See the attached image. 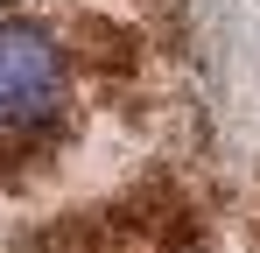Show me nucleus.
<instances>
[{
  "label": "nucleus",
  "mask_w": 260,
  "mask_h": 253,
  "mask_svg": "<svg viewBox=\"0 0 260 253\" xmlns=\"http://www.w3.org/2000/svg\"><path fill=\"white\" fill-rule=\"evenodd\" d=\"M63 91H71V71L56 36H43L36 21H0V126L14 134L49 126L63 113Z\"/></svg>",
  "instance_id": "obj_1"
}]
</instances>
